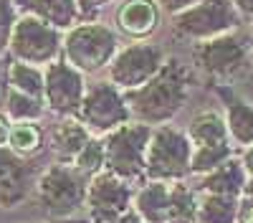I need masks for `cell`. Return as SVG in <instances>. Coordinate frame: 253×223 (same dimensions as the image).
<instances>
[{"mask_svg": "<svg viewBox=\"0 0 253 223\" xmlns=\"http://www.w3.org/2000/svg\"><path fill=\"white\" fill-rule=\"evenodd\" d=\"M190 96V74L180 61H165L162 69L147 84L124 91L132 119L144 125L170 122Z\"/></svg>", "mask_w": 253, "mask_h": 223, "instance_id": "1", "label": "cell"}, {"mask_svg": "<svg viewBox=\"0 0 253 223\" xmlns=\"http://www.w3.org/2000/svg\"><path fill=\"white\" fill-rule=\"evenodd\" d=\"M190 162H193V142H190L187 132L167 125V122L152 127L144 162L147 180H185L190 175Z\"/></svg>", "mask_w": 253, "mask_h": 223, "instance_id": "2", "label": "cell"}, {"mask_svg": "<svg viewBox=\"0 0 253 223\" xmlns=\"http://www.w3.org/2000/svg\"><path fill=\"white\" fill-rule=\"evenodd\" d=\"M63 58L81 74H94L112 64L114 53L119 51L117 33L101 23H81L71 26L63 36Z\"/></svg>", "mask_w": 253, "mask_h": 223, "instance_id": "3", "label": "cell"}, {"mask_svg": "<svg viewBox=\"0 0 253 223\" xmlns=\"http://www.w3.org/2000/svg\"><path fill=\"white\" fill-rule=\"evenodd\" d=\"M86 185L89 178L79 173L69 162L51 165L36 182V193L43 211L53 218L74 216L81 206H86Z\"/></svg>", "mask_w": 253, "mask_h": 223, "instance_id": "4", "label": "cell"}, {"mask_svg": "<svg viewBox=\"0 0 253 223\" xmlns=\"http://www.w3.org/2000/svg\"><path fill=\"white\" fill-rule=\"evenodd\" d=\"M152 137V125L144 122H124L122 127L104 134V155H107V170L117 173L124 180H137L144 175L147 145Z\"/></svg>", "mask_w": 253, "mask_h": 223, "instance_id": "5", "label": "cell"}, {"mask_svg": "<svg viewBox=\"0 0 253 223\" xmlns=\"http://www.w3.org/2000/svg\"><path fill=\"white\" fill-rule=\"evenodd\" d=\"M241 13L233 0H198L190 8L175 13V31L193 41H208L230 33L241 26Z\"/></svg>", "mask_w": 253, "mask_h": 223, "instance_id": "6", "label": "cell"}, {"mask_svg": "<svg viewBox=\"0 0 253 223\" xmlns=\"http://www.w3.org/2000/svg\"><path fill=\"white\" fill-rule=\"evenodd\" d=\"M251 44L230 33L198 41L195 61L198 66L218 81H236L251 69Z\"/></svg>", "mask_w": 253, "mask_h": 223, "instance_id": "7", "label": "cell"}, {"mask_svg": "<svg viewBox=\"0 0 253 223\" xmlns=\"http://www.w3.org/2000/svg\"><path fill=\"white\" fill-rule=\"evenodd\" d=\"M91 134H109L112 130L129 122V107H126L124 91L114 87L112 81H96L86 89L81 101V109L76 114Z\"/></svg>", "mask_w": 253, "mask_h": 223, "instance_id": "8", "label": "cell"}, {"mask_svg": "<svg viewBox=\"0 0 253 223\" xmlns=\"http://www.w3.org/2000/svg\"><path fill=\"white\" fill-rule=\"evenodd\" d=\"M61 46H63L61 31L36 15H23L15 23L13 36H10V51L15 53V58L33 66L56 61L61 53Z\"/></svg>", "mask_w": 253, "mask_h": 223, "instance_id": "9", "label": "cell"}, {"mask_svg": "<svg viewBox=\"0 0 253 223\" xmlns=\"http://www.w3.org/2000/svg\"><path fill=\"white\" fill-rule=\"evenodd\" d=\"M134 190L132 182L119 178L112 170H99L89 178L86 185V208L91 223H112L132 208Z\"/></svg>", "mask_w": 253, "mask_h": 223, "instance_id": "10", "label": "cell"}, {"mask_svg": "<svg viewBox=\"0 0 253 223\" xmlns=\"http://www.w3.org/2000/svg\"><path fill=\"white\" fill-rule=\"evenodd\" d=\"M165 51L155 44H129L114 53L109 69V81L122 91L147 84L165 64Z\"/></svg>", "mask_w": 253, "mask_h": 223, "instance_id": "11", "label": "cell"}, {"mask_svg": "<svg viewBox=\"0 0 253 223\" xmlns=\"http://www.w3.org/2000/svg\"><path fill=\"white\" fill-rule=\"evenodd\" d=\"M86 84L84 74L69 61H51L43 71V101L61 117H76L81 109Z\"/></svg>", "mask_w": 253, "mask_h": 223, "instance_id": "12", "label": "cell"}, {"mask_svg": "<svg viewBox=\"0 0 253 223\" xmlns=\"http://www.w3.org/2000/svg\"><path fill=\"white\" fill-rule=\"evenodd\" d=\"M33 188V170L15 150L0 147V206L23 203Z\"/></svg>", "mask_w": 253, "mask_h": 223, "instance_id": "13", "label": "cell"}, {"mask_svg": "<svg viewBox=\"0 0 253 223\" xmlns=\"http://www.w3.org/2000/svg\"><path fill=\"white\" fill-rule=\"evenodd\" d=\"M198 190L205 193H218V195H233V198H243V188H246V178L248 170L243 165L241 157H230L223 165H218L215 170H210L205 175H198Z\"/></svg>", "mask_w": 253, "mask_h": 223, "instance_id": "14", "label": "cell"}, {"mask_svg": "<svg viewBox=\"0 0 253 223\" xmlns=\"http://www.w3.org/2000/svg\"><path fill=\"white\" fill-rule=\"evenodd\" d=\"M117 23L126 36H132V38L150 36L160 23L157 0H124L122 8L117 10Z\"/></svg>", "mask_w": 253, "mask_h": 223, "instance_id": "15", "label": "cell"}, {"mask_svg": "<svg viewBox=\"0 0 253 223\" xmlns=\"http://www.w3.org/2000/svg\"><path fill=\"white\" fill-rule=\"evenodd\" d=\"M91 137L94 134L86 130V125L79 117H63L51 132V150L58 157V162H69L71 165Z\"/></svg>", "mask_w": 253, "mask_h": 223, "instance_id": "16", "label": "cell"}, {"mask_svg": "<svg viewBox=\"0 0 253 223\" xmlns=\"http://www.w3.org/2000/svg\"><path fill=\"white\" fill-rule=\"evenodd\" d=\"M132 208L147 223H167V218H170V182L147 180L134 193Z\"/></svg>", "mask_w": 253, "mask_h": 223, "instance_id": "17", "label": "cell"}, {"mask_svg": "<svg viewBox=\"0 0 253 223\" xmlns=\"http://www.w3.org/2000/svg\"><path fill=\"white\" fill-rule=\"evenodd\" d=\"M15 8L26 10V15H36L46 23L61 28L76 26L79 18V5L76 0H13Z\"/></svg>", "mask_w": 253, "mask_h": 223, "instance_id": "18", "label": "cell"}, {"mask_svg": "<svg viewBox=\"0 0 253 223\" xmlns=\"http://www.w3.org/2000/svg\"><path fill=\"white\" fill-rule=\"evenodd\" d=\"M187 137L193 142V147H203V145H220V142H230L228 134V125L225 117L215 109H205L200 114H195L187 125Z\"/></svg>", "mask_w": 253, "mask_h": 223, "instance_id": "19", "label": "cell"}, {"mask_svg": "<svg viewBox=\"0 0 253 223\" xmlns=\"http://www.w3.org/2000/svg\"><path fill=\"white\" fill-rule=\"evenodd\" d=\"M241 198L198 190V223H238Z\"/></svg>", "mask_w": 253, "mask_h": 223, "instance_id": "20", "label": "cell"}, {"mask_svg": "<svg viewBox=\"0 0 253 223\" xmlns=\"http://www.w3.org/2000/svg\"><path fill=\"white\" fill-rule=\"evenodd\" d=\"M225 125L230 142L238 147L253 145V104L246 99H228L225 104Z\"/></svg>", "mask_w": 253, "mask_h": 223, "instance_id": "21", "label": "cell"}, {"mask_svg": "<svg viewBox=\"0 0 253 223\" xmlns=\"http://www.w3.org/2000/svg\"><path fill=\"white\" fill-rule=\"evenodd\" d=\"M167 223H198V188L185 180L170 182V218Z\"/></svg>", "mask_w": 253, "mask_h": 223, "instance_id": "22", "label": "cell"}, {"mask_svg": "<svg viewBox=\"0 0 253 223\" xmlns=\"http://www.w3.org/2000/svg\"><path fill=\"white\" fill-rule=\"evenodd\" d=\"M233 152V142H220V145H203L193 147V162H190V175H205L230 160Z\"/></svg>", "mask_w": 253, "mask_h": 223, "instance_id": "23", "label": "cell"}, {"mask_svg": "<svg viewBox=\"0 0 253 223\" xmlns=\"http://www.w3.org/2000/svg\"><path fill=\"white\" fill-rule=\"evenodd\" d=\"M8 81L10 87L23 91V94H31L36 99H43V71L33 64H26V61H15L8 71Z\"/></svg>", "mask_w": 253, "mask_h": 223, "instance_id": "24", "label": "cell"}, {"mask_svg": "<svg viewBox=\"0 0 253 223\" xmlns=\"http://www.w3.org/2000/svg\"><path fill=\"white\" fill-rule=\"evenodd\" d=\"M8 145L18 155L38 152L41 145H43V132H41V127L36 122H15L10 127V134H8Z\"/></svg>", "mask_w": 253, "mask_h": 223, "instance_id": "25", "label": "cell"}, {"mask_svg": "<svg viewBox=\"0 0 253 223\" xmlns=\"http://www.w3.org/2000/svg\"><path fill=\"white\" fill-rule=\"evenodd\" d=\"M5 112L15 119V122H36L43 114V99H36L31 94H23L13 89L5 99Z\"/></svg>", "mask_w": 253, "mask_h": 223, "instance_id": "26", "label": "cell"}, {"mask_svg": "<svg viewBox=\"0 0 253 223\" xmlns=\"http://www.w3.org/2000/svg\"><path fill=\"white\" fill-rule=\"evenodd\" d=\"M71 165L79 170V173H84L86 178H91V175H96L99 170H104L107 168V155H104V139H96V134L84 145V150L76 155V160L71 162Z\"/></svg>", "mask_w": 253, "mask_h": 223, "instance_id": "27", "label": "cell"}, {"mask_svg": "<svg viewBox=\"0 0 253 223\" xmlns=\"http://www.w3.org/2000/svg\"><path fill=\"white\" fill-rule=\"evenodd\" d=\"M18 23L15 18V3L13 0H0V53L10 46V36Z\"/></svg>", "mask_w": 253, "mask_h": 223, "instance_id": "28", "label": "cell"}, {"mask_svg": "<svg viewBox=\"0 0 253 223\" xmlns=\"http://www.w3.org/2000/svg\"><path fill=\"white\" fill-rule=\"evenodd\" d=\"M193 3H198V0H157V5L167 13H180V10L190 8Z\"/></svg>", "mask_w": 253, "mask_h": 223, "instance_id": "29", "label": "cell"}, {"mask_svg": "<svg viewBox=\"0 0 253 223\" xmlns=\"http://www.w3.org/2000/svg\"><path fill=\"white\" fill-rule=\"evenodd\" d=\"M107 3H112V0H76L79 13H96L99 8H104Z\"/></svg>", "mask_w": 253, "mask_h": 223, "instance_id": "30", "label": "cell"}, {"mask_svg": "<svg viewBox=\"0 0 253 223\" xmlns=\"http://www.w3.org/2000/svg\"><path fill=\"white\" fill-rule=\"evenodd\" d=\"M238 223H253V200L241 198V216H238Z\"/></svg>", "mask_w": 253, "mask_h": 223, "instance_id": "31", "label": "cell"}, {"mask_svg": "<svg viewBox=\"0 0 253 223\" xmlns=\"http://www.w3.org/2000/svg\"><path fill=\"white\" fill-rule=\"evenodd\" d=\"M112 223H147V221H144V218H142L134 208H129L124 216H119V218H117V221H112Z\"/></svg>", "mask_w": 253, "mask_h": 223, "instance_id": "32", "label": "cell"}, {"mask_svg": "<svg viewBox=\"0 0 253 223\" xmlns=\"http://www.w3.org/2000/svg\"><path fill=\"white\" fill-rule=\"evenodd\" d=\"M233 5L243 18H253V0H233Z\"/></svg>", "mask_w": 253, "mask_h": 223, "instance_id": "33", "label": "cell"}, {"mask_svg": "<svg viewBox=\"0 0 253 223\" xmlns=\"http://www.w3.org/2000/svg\"><path fill=\"white\" fill-rule=\"evenodd\" d=\"M241 150H243V152H241V160H243L246 170L253 173V145H246V147H241Z\"/></svg>", "mask_w": 253, "mask_h": 223, "instance_id": "34", "label": "cell"}, {"mask_svg": "<svg viewBox=\"0 0 253 223\" xmlns=\"http://www.w3.org/2000/svg\"><path fill=\"white\" fill-rule=\"evenodd\" d=\"M8 134H10V125H8V119L0 114V147L8 145Z\"/></svg>", "mask_w": 253, "mask_h": 223, "instance_id": "35", "label": "cell"}, {"mask_svg": "<svg viewBox=\"0 0 253 223\" xmlns=\"http://www.w3.org/2000/svg\"><path fill=\"white\" fill-rule=\"evenodd\" d=\"M243 198L253 200V173H248V178H246V188H243Z\"/></svg>", "mask_w": 253, "mask_h": 223, "instance_id": "36", "label": "cell"}, {"mask_svg": "<svg viewBox=\"0 0 253 223\" xmlns=\"http://www.w3.org/2000/svg\"><path fill=\"white\" fill-rule=\"evenodd\" d=\"M251 44H253V18H251Z\"/></svg>", "mask_w": 253, "mask_h": 223, "instance_id": "37", "label": "cell"}, {"mask_svg": "<svg viewBox=\"0 0 253 223\" xmlns=\"http://www.w3.org/2000/svg\"><path fill=\"white\" fill-rule=\"evenodd\" d=\"M251 53H253V44H251Z\"/></svg>", "mask_w": 253, "mask_h": 223, "instance_id": "38", "label": "cell"}]
</instances>
